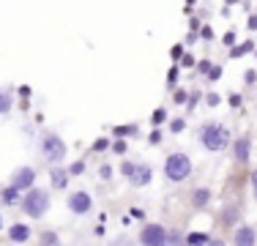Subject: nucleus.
Instances as JSON below:
<instances>
[{
  "label": "nucleus",
  "instance_id": "603ef678",
  "mask_svg": "<svg viewBox=\"0 0 257 246\" xmlns=\"http://www.w3.org/2000/svg\"><path fill=\"white\" fill-rule=\"evenodd\" d=\"M164 246H167V243H164Z\"/></svg>",
  "mask_w": 257,
  "mask_h": 246
},
{
  "label": "nucleus",
  "instance_id": "4be33fe9",
  "mask_svg": "<svg viewBox=\"0 0 257 246\" xmlns=\"http://www.w3.org/2000/svg\"><path fill=\"white\" fill-rule=\"evenodd\" d=\"M178 77H181V66L173 63V69L167 71V85H170V88H175V85H178Z\"/></svg>",
  "mask_w": 257,
  "mask_h": 246
},
{
  "label": "nucleus",
  "instance_id": "3c124183",
  "mask_svg": "<svg viewBox=\"0 0 257 246\" xmlns=\"http://www.w3.org/2000/svg\"><path fill=\"white\" fill-rule=\"evenodd\" d=\"M254 55H257V49H254Z\"/></svg>",
  "mask_w": 257,
  "mask_h": 246
},
{
  "label": "nucleus",
  "instance_id": "cd10ccee",
  "mask_svg": "<svg viewBox=\"0 0 257 246\" xmlns=\"http://www.w3.org/2000/svg\"><path fill=\"white\" fill-rule=\"evenodd\" d=\"M151 120H154V126H159V123H164V120H167V109H162V107H159L156 112L151 115Z\"/></svg>",
  "mask_w": 257,
  "mask_h": 246
},
{
  "label": "nucleus",
  "instance_id": "7c9ffc66",
  "mask_svg": "<svg viewBox=\"0 0 257 246\" xmlns=\"http://www.w3.org/2000/svg\"><path fill=\"white\" fill-rule=\"evenodd\" d=\"M219 77H222V66H211V71H208V79H211V82H216Z\"/></svg>",
  "mask_w": 257,
  "mask_h": 246
},
{
  "label": "nucleus",
  "instance_id": "37998d69",
  "mask_svg": "<svg viewBox=\"0 0 257 246\" xmlns=\"http://www.w3.org/2000/svg\"><path fill=\"white\" fill-rule=\"evenodd\" d=\"M249 30H257V14H252V17H249Z\"/></svg>",
  "mask_w": 257,
  "mask_h": 246
},
{
  "label": "nucleus",
  "instance_id": "f704fd0d",
  "mask_svg": "<svg viewBox=\"0 0 257 246\" xmlns=\"http://www.w3.org/2000/svg\"><path fill=\"white\" fill-rule=\"evenodd\" d=\"M194 63H197V60H194L192 55H183V58H181V66H183V69H192Z\"/></svg>",
  "mask_w": 257,
  "mask_h": 246
},
{
  "label": "nucleus",
  "instance_id": "aec40b11",
  "mask_svg": "<svg viewBox=\"0 0 257 246\" xmlns=\"http://www.w3.org/2000/svg\"><path fill=\"white\" fill-rule=\"evenodd\" d=\"M211 238L205 235V232H189L186 235V246H205Z\"/></svg>",
  "mask_w": 257,
  "mask_h": 246
},
{
  "label": "nucleus",
  "instance_id": "bb28decb",
  "mask_svg": "<svg viewBox=\"0 0 257 246\" xmlns=\"http://www.w3.org/2000/svg\"><path fill=\"white\" fill-rule=\"evenodd\" d=\"M109 145H112V143H109V137H99V140L93 143V151H96V153H101V151H107Z\"/></svg>",
  "mask_w": 257,
  "mask_h": 246
},
{
  "label": "nucleus",
  "instance_id": "ea45409f",
  "mask_svg": "<svg viewBox=\"0 0 257 246\" xmlns=\"http://www.w3.org/2000/svg\"><path fill=\"white\" fill-rule=\"evenodd\" d=\"M200 36H203L205 41H211V39H213V30H211V28H203V30H200Z\"/></svg>",
  "mask_w": 257,
  "mask_h": 246
},
{
  "label": "nucleus",
  "instance_id": "7ed1b4c3",
  "mask_svg": "<svg viewBox=\"0 0 257 246\" xmlns=\"http://www.w3.org/2000/svg\"><path fill=\"white\" fill-rule=\"evenodd\" d=\"M200 143H203L205 151L222 153L224 148L230 145V132L222 126V123H205V126L200 129Z\"/></svg>",
  "mask_w": 257,
  "mask_h": 246
},
{
  "label": "nucleus",
  "instance_id": "f8f14e48",
  "mask_svg": "<svg viewBox=\"0 0 257 246\" xmlns=\"http://www.w3.org/2000/svg\"><path fill=\"white\" fill-rule=\"evenodd\" d=\"M238 216H241V208H238V202H227V205L222 208V213H219V219H222V224H238Z\"/></svg>",
  "mask_w": 257,
  "mask_h": 246
},
{
  "label": "nucleus",
  "instance_id": "473e14b6",
  "mask_svg": "<svg viewBox=\"0 0 257 246\" xmlns=\"http://www.w3.org/2000/svg\"><path fill=\"white\" fill-rule=\"evenodd\" d=\"M99 175L104 178V181H109V178H112V167H109V164H101V167H99Z\"/></svg>",
  "mask_w": 257,
  "mask_h": 246
},
{
  "label": "nucleus",
  "instance_id": "72a5a7b5",
  "mask_svg": "<svg viewBox=\"0 0 257 246\" xmlns=\"http://www.w3.org/2000/svg\"><path fill=\"white\" fill-rule=\"evenodd\" d=\"M205 101H208V107H219V101H222V98H219V93H208Z\"/></svg>",
  "mask_w": 257,
  "mask_h": 246
},
{
  "label": "nucleus",
  "instance_id": "4c0bfd02",
  "mask_svg": "<svg viewBox=\"0 0 257 246\" xmlns=\"http://www.w3.org/2000/svg\"><path fill=\"white\" fill-rule=\"evenodd\" d=\"M224 44H227V47H235V33H232V30H230V33H224Z\"/></svg>",
  "mask_w": 257,
  "mask_h": 246
},
{
  "label": "nucleus",
  "instance_id": "c03bdc74",
  "mask_svg": "<svg viewBox=\"0 0 257 246\" xmlns=\"http://www.w3.org/2000/svg\"><path fill=\"white\" fill-rule=\"evenodd\" d=\"M230 104H232V107H241V96H238V93L230 96Z\"/></svg>",
  "mask_w": 257,
  "mask_h": 246
},
{
  "label": "nucleus",
  "instance_id": "e433bc0d",
  "mask_svg": "<svg viewBox=\"0 0 257 246\" xmlns=\"http://www.w3.org/2000/svg\"><path fill=\"white\" fill-rule=\"evenodd\" d=\"M112 246H132V238H126V235H120V238H115Z\"/></svg>",
  "mask_w": 257,
  "mask_h": 246
},
{
  "label": "nucleus",
  "instance_id": "39448f33",
  "mask_svg": "<svg viewBox=\"0 0 257 246\" xmlns=\"http://www.w3.org/2000/svg\"><path fill=\"white\" fill-rule=\"evenodd\" d=\"M164 243H167V230L162 224L151 221L140 230V246H164Z\"/></svg>",
  "mask_w": 257,
  "mask_h": 246
},
{
  "label": "nucleus",
  "instance_id": "2f4dec72",
  "mask_svg": "<svg viewBox=\"0 0 257 246\" xmlns=\"http://www.w3.org/2000/svg\"><path fill=\"white\" fill-rule=\"evenodd\" d=\"M162 140H164L162 132H159V129H154V132H151V137H148V143H151V145H159Z\"/></svg>",
  "mask_w": 257,
  "mask_h": 246
},
{
  "label": "nucleus",
  "instance_id": "6ab92c4d",
  "mask_svg": "<svg viewBox=\"0 0 257 246\" xmlns=\"http://www.w3.org/2000/svg\"><path fill=\"white\" fill-rule=\"evenodd\" d=\"M254 49V41H243V44H235L230 49V58H243V55H249Z\"/></svg>",
  "mask_w": 257,
  "mask_h": 246
},
{
  "label": "nucleus",
  "instance_id": "a878e982",
  "mask_svg": "<svg viewBox=\"0 0 257 246\" xmlns=\"http://www.w3.org/2000/svg\"><path fill=\"white\" fill-rule=\"evenodd\" d=\"M173 101H175V104H186V101H189V90L178 88V90L173 93Z\"/></svg>",
  "mask_w": 257,
  "mask_h": 246
},
{
  "label": "nucleus",
  "instance_id": "f3484780",
  "mask_svg": "<svg viewBox=\"0 0 257 246\" xmlns=\"http://www.w3.org/2000/svg\"><path fill=\"white\" fill-rule=\"evenodd\" d=\"M39 246H60V235L55 230H44L39 235Z\"/></svg>",
  "mask_w": 257,
  "mask_h": 246
},
{
  "label": "nucleus",
  "instance_id": "49530a36",
  "mask_svg": "<svg viewBox=\"0 0 257 246\" xmlns=\"http://www.w3.org/2000/svg\"><path fill=\"white\" fill-rule=\"evenodd\" d=\"M20 93H22V98H28V96H30V88H28V85H22V88H20Z\"/></svg>",
  "mask_w": 257,
  "mask_h": 246
},
{
  "label": "nucleus",
  "instance_id": "f03ea898",
  "mask_svg": "<svg viewBox=\"0 0 257 246\" xmlns=\"http://www.w3.org/2000/svg\"><path fill=\"white\" fill-rule=\"evenodd\" d=\"M39 151H41V156H44V162L52 164V167H55V164H60V162H66V156H69V145H66L63 137H60V134H55V132L41 134Z\"/></svg>",
  "mask_w": 257,
  "mask_h": 246
},
{
  "label": "nucleus",
  "instance_id": "412c9836",
  "mask_svg": "<svg viewBox=\"0 0 257 246\" xmlns=\"http://www.w3.org/2000/svg\"><path fill=\"white\" fill-rule=\"evenodd\" d=\"M167 246H186V235H181V230L167 232Z\"/></svg>",
  "mask_w": 257,
  "mask_h": 246
},
{
  "label": "nucleus",
  "instance_id": "0eeeda50",
  "mask_svg": "<svg viewBox=\"0 0 257 246\" xmlns=\"http://www.w3.org/2000/svg\"><path fill=\"white\" fill-rule=\"evenodd\" d=\"M11 186L20 189L22 194L30 192V189L36 186V170L33 167H17L14 172H11Z\"/></svg>",
  "mask_w": 257,
  "mask_h": 246
},
{
  "label": "nucleus",
  "instance_id": "393cba45",
  "mask_svg": "<svg viewBox=\"0 0 257 246\" xmlns=\"http://www.w3.org/2000/svg\"><path fill=\"white\" fill-rule=\"evenodd\" d=\"M183 55H186V47H183V44H175L173 49H170V58H173V63H181Z\"/></svg>",
  "mask_w": 257,
  "mask_h": 246
},
{
  "label": "nucleus",
  "instance_id": "b1692460",
  "mask_svg": "<svg viewBox=\"0 0 257 246\" xmlns=\"http://www.w3.org/2000/svg\"><path fill=\"white\" fill-rule=\"evenodd\" d=\"M203 98V90H189V101H186V109H194Z\"/></svg>",
  "mask_w": 257,
  "mask_h": 246
},
{
  "label": "nucleus",
  "instance_id": "09e8293b",
  "mask_svg": "<svg viewBox=\"0 0 257 246\" xmlns=\"http://www.w3.org/2000/svg\"><path fill=\"white\" fill-rule=\"evenodd\" d=\"M227 3H230V6H232V3H235V0H227Z\"/></svg>",
  "mask_w": 257,
  "mask_h": 246
},
{
  "label": "nucleus",
  "instance_id": "2eb2a0df",
  "mask_svg": "<svg viewBox=\"0 0 257 246\" xmlns=\"http://www.w3.org/2000/svg\"><path fill=\"white\" fill-rule=\"evenodd\" d=\"M208 202H211V189L197 186V189L192 192V205H194V208H205Z\"/></svg>",
  "mask_w": 257,
  "mask_h": 246
},
{
  "label": "nucleus",
  "instance_id": "58836bf2",
  "mask_svg": "<svg viewBox=\"0 0 257 246\" xmlns=\"http://www.w3.org/2000/svg\"><path fill=\"white\" fill-rule=\"evenodd\" d=\"M197 69H200V74H205V77H208V71H211V63H208V60H200Z\"/></svg>",
  "mask_w": 257,
  "mask_h": 246
},
{
  "label": "nucleus",
  "instance_id": "a18cd8bd",
  "mask_svg": "<svg viewBox=\"0 0 257 246\" xmlns=\"http://www.w3.org/2000/svg\"><path fill=\"white\" fill-rule=\"evenodd\" d=\"M205 246H227V243H224V241H219V238H216V241H213V238H211V241H208Z\"/></svg>",
  "mask_w": 257,
  "mask_h": 246
},
{
  "label": "nucleus",
  "instance_id": "5701e85b",
  "mask_svg": "<svg viewBox=\"0 0 257 246\" xmlns=\"http://www.w3.org/2000/svg\"><path fill=\"white\" fill-rule=\"evenodd\" d=\"M120 172H123L126 181H132V175L137 172V162H123V164H120Z\"/></svg>",
  "mask_w": 257,
  "mask_h": 246
},
{
  "label": "nucleus",
  "instance_id": "de8ad7c7",
  "mask_svg": "<svg viewBox=\"0 0 257 246\" xmlns=\"http://www.w3.org/2000/svg\"><path fill=\"white\" fill-rule=\"evenodd\" d=\"M0 230H3V216H0Z\"/></svg>",
  "mask_w": 257,
  "mask_h": 246
},
{
  "label": "nucleus",
  "instance_id": "a19ab883",
  "mask_svg": "<svg viewBox=\"0 0 257 246\" xmlns=\"http://www.w3.org/2000/svg\"><path fill=\"white\" fill-rule=\"evenodd\" d=\"M252 194H254V200H257V170L252 172Z\"/></svg>",
  "mask_w": 257,
  "mask_h": 246
},
{
  "label": "nucleus",
  "instance_id": "9d476101",
  "mask_svg": "<svg viewBox=\"0 0 257 246\" xmlns=\"http://www.w3.org/2000/svg\"><path fill=\"white\" fill-rule=\"evenodd\" d=\"M154 181V167L151 164H137V172L132 175V186H137V189H143V186H148V183Z\"/></svg>",
  "mask_w": 257,
  "mask_h": 246
},
{
  "label": "nucleus",
  "instance_id": "9b49d317",
  "mask_svg": "<svg viewBox=\"0 0 257 246\" xmlns=\"http://www.w3.org/2000/svg\"><path fill=\"white\" fill-rule=\"evenodd\" d=\"M69 170H63V167H58V164H55V167L50 170V181H52V189H60V192H63V189H69Z\"/></svg>",
  "mask_w": 257,
  "mask_h": 246
},
{
  "label": "nucleus",
  "instance_id": "20e7f679",
  "mask_svg": "<svg viewBox=\"0 0 257 246\" xmlns=\"http://www.w3.org/2000/svg\"><path fill=\"white\" fill-rule=\"evenodd\" d=\"M192 175V159L186 156V153H170L167 159H164V178H167L170 183H183L186 178Z\"/></svg>",
  "mask_w": 257,
  "mask_h": 246
},
{
  "label": "nucleus",
  "instance_id": "c756f323",
  "mask_svg": "<svg viewBox=\"0 0 257 246\" xmlns=\"http://www.w3.org/2000/svg\"><path fill=\"white\" fill-rule=\"evenodd\" d=\"M170 129H173V132L178 134V132H183V129H186V120H183V118H175V120H170Z\"/></svg>",
  "mask_w": 257,
  "mask_h": 246
},
{
  "label": "nucleus",
  "instance_id": "dca6fc26",
  "mask_svg": "<svg viewBox=\"0 0 257 246\" xmlns=\"http://www.w3.org/2000/svg\"><path fill=\"white\" fill-rule=\"evenodd\" d=\"M112 134H115V137H120V140L137 137V134H140V126H137V123H132V126H115Z\"/></svg>",
  "mask_w": 257,
  "mask_h": 246
},
{
  "label": "nucleus",
  "instance_id": "ddd939ff",
  "mask_svg": "<svg viewBox=\"0 0 257 246\" xmlns=\"http://www.w3.org/2000/svg\"><path fill=\"white\" fill-rule=\"evenodd\" d=\"M0 202H3V205H17V202H22V192L9 183V186L0 189Z\"/></svg>",
  "mask_w": 257,
  "mask_h": 246
},
{
  "label": "nucleus",
  "instance_id": "79ce46f5",
  "mask_svg": "<svg viewBox=\"0 0 257 246\" xmlns=\"http://www.w3.org/2000/svg\"><path fill=\"white\" fill-rule=\"evenodd\" d=\"M243 79H246V85H254L257 74H254V71H246V77H243Z\"/></svg>",
  "mask_w": 257,
  "mask_h": 246
},
{
  "label": "nucleus",
  "instance_id": "a211bd4d",
  "mask_svg": "<svg viewBox=\"0 0 257 246\" xmlns=\"http://www.w3.org/2000/svg\"><path fill=\"white\" fill-rule=\"evenodd\" d=\"M14 109V96L9 90H0V115H9Z\"/></svg>",
  "mask_w": 257,
  "mask_h": 246
},
{
  "label": "nucleus",
  "instance_id": "c85d7f7f",
  "mask_svg": "<svg viewBox=\"0 0 257 246\" xmlns=\"http://www.w3.org/2000/svg\"><path fill=\"white\" fill-rule=\"evenodd\" d=\"M85 172V162H74V164H69V175H82Z\"/></svg>",
  "mask_w": 257,
  "mask_h": 246
},
{
  "label": "nucleus",
  "instance_id": "c9c22d12",
  "mask_svg": "<svg viewBox=\"0 0 257 246\" xmlns=\"http://www.w3.org/2000/svg\"><path fill=\"white\" fill-rule=\"evenodd\" d=\"M109 148H112L115 153H126V140H118V143H112Z\"/></svg>",
  "mask_w": 257,
  "mask_h": 246
},
{
  "label": "nucleus",
  "instance_id": "1a4fd4ad",
  "mask_svg": "<svg viewBox=\"0 0 257 246\" xmlns=\"http://www.w3.org/2000/svg\"><path fill=\"white\" fill-rule=\"evenodd\" d=\"M232 156H235L238 164L249 162V156H252V143H249V137H238L235 143H232Z\"/></svg>",
  "mask_w": 257,
  "mask_h": 246
},
{
  "label": "nucleus",
  "instance_id": "6e6552de",
  "mask_svg": "<svg viewBox=\"0 0 257 246\" xmlns=\"http://www.w3.org/2000/svg\"><path fill=\"white\" fill-rule=\"evenodd\" d=\"M232 243L235 246H254L257 243V230L252 224H238L232 232Z\"/></svg>",
  "mask_w": 257,
  "mask_h": 246
},
{
  "label": "nucleus",
  "instance_id": "423d86ee",
  "mask_svg": "<svg viewBox=\"0 0 257 246\" xmlns=\"http://www.w3.org/2000/svg\"><path fill=\"white\" fill-rule=\"evenodd\" d=\"M69 211L77 213V216H85V213L93 211V197H90L85 189H77V192L69 194Z\"/></svg>",
  "mask_w": 257,
  "mask_h": 246
},
{
  "label": "nucleus",
  "instance_id": "4468645a",
  "mask_svg": "<svg viewBox=\"0 0 257 246\" xmlns=\"http://www.w3.org/2000/svg\"><path fill=\"white\" fill-rule=\"evenodd\" d=\"M9 238H11L14 243H25V241H30V227H28V224H20V221H17V224H11Z\"/></svg>",
  "mask_w": 257,
  "mask_h": 246
},
{
  "label": "nucleus",
  "instance_id": "8fccbe9b",
  "mask_svg": "<svg viewBox=\"0 0 257 246\" xmlns=\"http://www.w3.org/2000/svg\"><path fill=\"white\" fill-rule=\"evenodd\" d=\"M186 3H194V0H186Z\"/></svg>",
  "mask_w": 257,
  "mask_h": 246
},
{
  "label": "nucleus",
  "instance_id": "f257e3e1",
  "mask_svg": "<svg viewBox=\"0 0 257 246\" xmlns=\"http://www.w3.org/2000/svg\"><path fill=\"white\" fill-rule=\"evenodd\" d=\"M22 211H25V216L30 219H41V216H47V211H50V192L47 189H39V186H33L30 192L22 194Z\"/></svg>",
  "mask_w": 257,
  "mask_h": 246
}]
</instances>
